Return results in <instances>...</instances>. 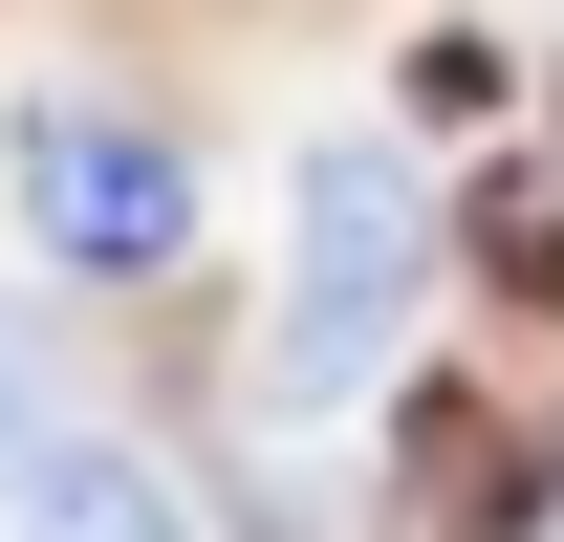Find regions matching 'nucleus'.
<instances>
[{"label": "nucleus", "mask_w": 564, "mask_h": 542, "mask_svg": "<svg viewBox=\"0 0 564 542\" xmlns=\"http://www.w3.org/2000/svg\"><path fill=\"white\" fill-rule=\"evenodd\" d=\"M499 542H564V499H543V521H499Z\"/></svg>", "instance_id": "nucleus-5"}, {"label": "nucleus", "mask_w": 564, "mask_h": 542, "mask_svg": "<svg viewBox=\"0 0 564 542\" xmlns=\"http://www.w3.org/2000/svg\"><path fill=\"white\" fill-rule=\"evenodd\" d=\"M22 542H217V521L174 499V456H131V434H22Z\"/></svg>", "instance_id": "nucleus-3"}, {"label": "nucleus", "mask_w": 564, "mask_h": 542, "mask_svg": "<svg viewBox=\"0 0 564 542\" xmlns=\"http://www.w3.org/2000/svg\"><path fill=\"white\" fill-rule=\"evenodd\" d=\"M0 196H22V239L87 261V282L196 261V152L131 131V109H87V87H22V109H0Z\"/></svg>", "instance_id": "nucleus-2"}, {"label": "nucleus", "mask_w": 564, "mask_h": 542, "mask_svg": "<svg viewBox=\"0 0 564 542\" xmlns=\"http://www.w3.org/2000/svg\"><path fill=\"white\" fill-rule=\"evenodd\" d=\"M413 304H434V196L391 174V152H304V196H282V326H261V391L282 412H326V391H369L391 347H413Z\"/></svg>", "instance_id": "nucleus-1"}, {"label": "nucleus", "mask_w": 564, "mask_h": 542, "mask_svg": "<svg viewBox=\"0 0 564 542\" xmlns=\"http://www.w3.org/2000/svg\"><path fill=\"white\" fill-rule=\"evenodd\" d=\"M22 434H66V412H44V347L0 326V456H22Z\"/></svg>", "instance_id": "nucleus-4"}]
</instances>
